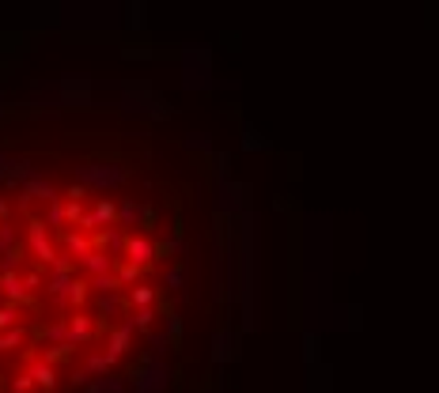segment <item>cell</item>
Segmentation results:
<instances>
[{
  "label": "cell",
  "mask_w": 439,
  "mask_h": 393,
  "mask_svg": "<svg viewBox=\"0 0 439 393\" xmlns=\"http://www.w3.org/2000/svg\"><path fill=\"white\" fill-rule=\"evenodd\" d=\"M122 114H129V117H148V122H159V117H171V106H167V98L156 95L152 87L133 83V87H125V91H122Z\"/></svg>",
  "instance_id": "1"
},
{
  "label": "cell",
  "mask_w": 439,
  "mask_h": 393,
  "mask_svg": "<svg viewBox=\"0 0 439 393\" xmlns=\"http://www.w3.org/2000/svg\"><path fill=\"white\" fill-rule=\"evenodd\" d=\"M171 378H174L171 363H163L159 356L144 352V356H140V363H137V370L129 375V389H133V393H167Z\"/></svg>",
  "instance_id": "2"
},
{
  "label": "cell",
  "mask_w": 439,
  "mask_h": 393,
  "mask_svg": "<svg viewBox=\"0 0 439 393\" xmlns=\"http://www.w3.org/2000/svg\"><path fill=\"white\" fill-rule=\"evenodd\" d=\"M76 182L84 185V189H118V185L129 182V170L122 163H84V167H76Z\"/></svg>",
  "instance_id": "3"
},
{
  "label": "cell",
  "mask_w": 439,
  "mask_h": 393,
  "mask_svg": "<svg viewBox=\"0 0 439 393\" xmlns=\"http://www.w3.org/2000/svg\"><path fill=\"white\" fill-rule=\"evenodd\" d=\"M216 204H219V212H224V216L243 212L246 209V185H239L232 178H219L216 182Z\"/></svg>",
  "instance_id": "4"
},
{
  "label": "cell",
  "mask_w": 439,
  "mask_h": 393,
  "mask_svg": "<svg viewBox=\"0 0 439 393\" xmlns=\"http://www.w3.org/2000/svg\"><path fill=\"white\" fill-rule=\"evenodd\" d=\"M182 69H186V87H208V49H186L182 57Z\"/></svg>",
  "instance_id": "5"
},
{
  "label": "cell",
  "mask_w": 439,
  "mask_h": 393,
  "mask_svg": "<svg viewBox=\"0 0 439 393\" xmlns=\"http://www.w3.org/2000/svg\"><path fill=\"white\" fill-rule=\"evenodd\" d=\"M125 261H133V265H140V269H148L152 261H156L159 254H156V238H152L148 231L144 235H129L125 238V254H122Z\"/></svg>",
  "instance_id": "6"
},
{
  "label": "cell",
  "mask_w": 439,
  "mask_h": 393,
  "mask_svg": "<svg viewBox=\"0 0 439 393\" xmlns=\"http://www.w3.org/2000/svg\"><path fill=\"white\" fill-rule=\"evenodd\" d=\"M27 242H30V250H35L38 261H46V265H53V261H57V246L50 242V227L42 223V220H30V227H27Z\"/></svg>",
  "instance_id": "7"
},
{
  "label": "cell",
  "mask_w": 439,
  "mask_h": 393,
  "mask_svg": "<svg viewBox=\"0 0 439 393\" xmlns=\"http://www.w3.org/2000/svg\"><path fill=\"white\" fill-rule=\"evenodd\" d=\"M125 227H118V223H110L106 231H91V246L98 250H106V254H114V257H122L125 254Z\"/></svg>",
  "instance_id": "8"
},
{
  "label": "cell",
  "mask_w": 439,
  "mask_h": 393,
  "mask_svg": "<svg viewBox=\"0 0 439 393\" xmlns=\"http://www.w3.org/2000/svg\"><path fill=\"white\" fill-rule=\"evenodd\" d=\"M133 333H137V329L129 325V318H125L122 325H114V329H110V336H106V356L114 359V363L129 352V348H133Z\"/></svg>",
  "instance_id": "9"
},
{
  "label": "cell",
  "mask_w": 439,
  "mask_h": 393,
  "mask_svg": "<svg viewBox=\"0 0 439 393\" xmlns=\"http://www.w3.org/2000/svg\"><path fill=\"white\" fill-rule=\"evenodd\" d=\"M114 261H118L114 254H106V250L91 246L80 261H76V265H80V269L87 272V276H103V272H114Z\"/></svg>",
  "instance_id": "10"
},
{
  "label": "cell",
  "mask_w": 439,
  "mask_h": 393,
  "mask_svg": "<svg viewBox=\"0 0 439 393\" xmlns=\"http://www.w3.org/2000/svg\"><path fill=\"white\" fill-rule=\"evenodd\" d=\"M19 193H23V204L27 201H57V189H53V182H46V178H38V174H30V178H23L19 182Z\"/></svg>",
  "instance_id": "11"
},
{
  "label": "cell",
  "mask_w": 439,
  "mask_h": 393,
  "mask_svg": "<svg viewBox=\"0 0 439 393\" xmlns=\"http://www.w3.org/2000/svg\"><path fill=\"white\" fill-rule=\"evenodd\" d=\"M0 299L19 307V303H30V288L16 276V272H0Z\"/></svg>",
  "instance_id": "12"
},
{
  "label": "cell",
  "mask_w": 439,
  "mask_h": 393,
  "mask_svg": "<svg viewBox=\"0 0 439 393\" xmlns=\"http://www.w3.org/2000/svg\"><path fill=\"white\" fill-rule=\"evenodd\" d=\"M95 314L98 318H118V314L125 310V295L122 291H95Z\"/></svg>",
  "instance_id": "13"
},
{
  "label": "cell",
  "mask_w": 439,
  "mask_h": 393,
  "mask_svg": "<svg viewBox=\"0 0 439 393\" xmlns=\"http://www.w3.org/2000/svg\"><path fill=\"white\" fill-rule=\"evenodd\" d=\"M95 336V318L91 314H76V318H69V344H87Z\"/></svg>",
  "instance_id": "14"
},
{
  "label": "cell",
  "mask_w": 439,
  "mask_h": 393,
  "mask_svg": "<svg viewBox=\"0 0 439 393\" xmlns=\"http://www.w3.org/2000/svg\"><path fill=\"white\" fill-rule=\"evenodd\" d=\"M140 220H144V204L133 201V196H125L122 204H118V227H140Z\"/></svg>",
  "instance_id": "15"
},
{
  "label": "cell",
  "mask_w": 439,
  "mask_h": 393,
  "mask_svg": "<svg viewBox=\"0 0 439 393\" xmlns=\"http://www.w3.org/2000/svg\"><path fill=\"white\" fill-rule=\"evenodd\" d=\"M61 246H64V254L80 261L87 250H91V238H87V231H64L61 235Z\"/></svg>",
  "instance_id": "16"
},
{
  "label": "cell",
  "mask_w": 439,
  "mask_h": 393,
  "mask_svg": "<svg viewBox=\"0 0 439 393\" xmlns=\"http://www.w3.org/2000/svg\"><path fill=\"white\" fill-rule=\"evenodd\" d=\"M87 393H125V378H118V375H95L91 382H87Z\"/></svg>",
  "instance_id": "17"
},
{
  "label": "cell",
  "mask_w": 439,
  "mask_h": 393,
  "mask_svg": "<svg viewBox=\"0 0 439 393\" xmlns=\"http://www.w3.org/2000/svg\"><path fill=\"white\" fill-rule=\"evenodd\" d=\"M30 378H35V386L38 389H53L57 386V370H53V363H46V359H38V363H30V370H27Z\"/></svg>",
  "instance_id": "18"
},
{
  "label": "cell",
  "mask_w": 439,
  "mask_h": 393,
  "mask_svg": "<svg viewBox=\"0 0 439 393\" xmlns=\"http://www.w3.org/2000/svg\"><path fill=\"white\" fill-rule=\"evenodd\" d=\"M232 356H235V336L227 333V329H219L212 336V359H216V363H227Z\"/></svg>",
  "instance_id": "19"
},
{
  "label": "cell",
  "mask_w": 439,
  "mask_h": 393,
  "mask_svg": "<svg viewBox=\"0 0 439 393\" xmlns=\"http://www.w3.org/2000/svg\"><path fill=\"white\" fill-rule=\"evenodd\" d=\"M140 272H144V269H140V265H133V261H114V276H118V283H122V291L125 288H133V283H140Z\"/></svg>",
  "instance_id": "20"
},
{
  "label": "cell",
  "mask_w": 439,
  "mask_h": 393,
  "mask_svg": "<svg viewBox=\"0 0 439 393\" xmlns=\"http://www.w3.org/2000/svg\"><path fill=\"white\" fill-rule=\"evenodd\" d=\"M144 341H148V356H167L171 348H174V341H171V333L163 329V333H156V329H144Z\"/></svg>",
  "instance_id": "21"
},
{
  "label": "cell",
  "mask_w": 439,
  "mask_h": 393,
  "mask_svg": "<svg viewBox=\"0 0 439 393\" xmlns=\"http://www.w3.org/2000/svg\"><path fill=\"white\" fill-rule=\"evenodd\" d=\"M125 303H133V307H156V288H148V283H133L125 295Z\"/></svg>",
  "instance_id": "22"
},
{
  "label": "cell",
  "mask_w": 439,
  "mask_h": 393,
  "mask_svg": "<svg viewBox=\"0 0 439 393\" xmlns=\"http://www.w3.org/2000/svg\"><path fill=\"white\" fill-rule=\"evenodd\" d=\"M91 216H95V223H98V227H110V223L118 220V204H114V201H106V196H98L95 209H91Z\"/></svg>",
  "instance_id": "23"
},
{
  "label": "cell",
  "mask_w": 439,
  "mask_h": 393,
  "mask_svg": "<svg viewBox=\"0 0 439 393\" xmlns=\"http://www.w3.org/2000/svg\"><path fill=\"white\" fill-rule=\"evenodd\" d=\"M152 322H156V307H133V314H129V325L133 329H152Z\"/></svg>",
  "instance_id": "24"
},
{
  "label": "cell",
  "mask_w": 439,
  "mask_h": 393,
  "mask_svg": "<svg viewBox=\"0 0 439 393\" xmlns=\"http://www.w3.org/2000/svg\"><path fill=\"white\" fill-rule=\"evenodd\" d=\"M27 341V329H19V325H12V329L0 333V352H16L19 344Z\"/></svg>",
  "instance_id": "25"
},
{
  "label": "cell",
  "mask_w": 439,
  "mask_h": 393,
  "mask_svg": "<svg viewBox=\"0 0 439 393\" xmlns=\"http://www.w3.org/2000/svg\"><path fill=\"white\" fill-rule=\"evenodd\" d=\"M87 299V283L84 280H72V288L69 291H64V299H61V307H64V303H69V307H80V303Z\"/></svg>",
  "instance_id": "26"
},
{
  "label": "cell",
  "mask_w": 439,
  "mask_h": 393,
  "mask_svg": "<svg viewBox=\"0 0 439 393\" xmlns=\"http://www.w3.org/2000/svg\"><path fill=\"white\" fill-rule=\"evenodd\" d=\"M19 265H23V250H4V254H0V272H16Z\"/></svg>",
  "instance_id": "27"
},
{
  "label": "cell",
  "mask_w": 439,
  "mask_h": 393,
  "mask_svg": "<svg viewBox=\"0 0 439 393\" xmlns=\"http://www.w3.org/2000/svg\"><path fill=\"white\" fill-rule=\"evenodd\" d=\"M87 288H95V291H122V283H118L114 272H103V276H91Z\"/></svg>",
  "instance_id": "28"
},
{
  "label": "cell",
  "mask_w": 439,
  "mask_h": 393,
  "mask_svg": "<svg viewBox=\"0 0 439 393\" xmlns=\"http://www.w3.org/2000/svg\"><path fill=\"white\" fill-rule=\"evenodd\" d=\"M46 341L50 344H69V322H53L46 329Z\"/></svg>",
  "instance_id": "29"
},
{
  "label": "cell",
  "mask_w": 439,
  "mask_h": 393,
  "mask_svg": "<svg viewBox=\"0 0 439 393\" xmlns=\"http://www.w3.org/2000/svg\"><path fill=\"white\" fill-rule=\"evenodd\" d=\"M46 223H50V227H64V223H69V220H64V201H61V196H57V201H50Z\"/></svg>",
  "instance_id": "30"
},
{
  "label": "cell",
  "mask_w": 439,
  "mask_h": 393,
  "mask_svg": "<svg viewBox=\"0 0 439 393\" xmlns=\"http://www.w3.org/2000/svg\"><path fill=\"white\" fill-rule=\"evenodd\" d=\"M16 322H19V307H16V303H4V307H0V333L12 329Z\"/></svg>",
  "instance_id": "31"
},
{
  "label": "cell",
  "mask_w": 439,
  "mask_h": 393,
  "mask_svg": "<svg viewBox=\"0 0 439 393\" xmlns=\"http://www.w3.org/2000/svg\"><path fill=\"white\" fill-rule=\"evenodd\" d=\"M163 283H167L171 291H182V288H186V269H182V265L167 269V276H163Z\"/></svg>",
  "instance_id": "32"
},
{
  "label": "cell",
  "mask_w": 439,
  "mask_h": 393,
  "mask_svg": "<svg viewBox=\"0 0 439 393\" xmlns=\"http://www.w3.org/2000/svg\"><path fill=\"white\" fill-rule=\"evenodd\" d=\"M186 151H212V140L205 133H190L186 136Z\"/></svg>",
  "instance_id": "33"
},
{
  "label": "cell",
  "mask_w": 439,
  "mask_h": 393,
  "mask_svg": "<svg viewBox=\"0 0 439 393\" xmlns=\"http://www.w3.org/2000/svg\"><path fill=\"white\" fill-rule=\"evenodd\" d=\"M110 367H114V359H110L106 352H103V356H91V359H87V370H91V375H106Z\"/></svg>",
  "instance_id": "34"
},
{
  "label": "cell",
  "mask_w": 439,
  "mask_h": 393,
  "mask_svg": "<svg viewBox=\"0 0 439 393\" xmlns=\"http://www.w3.org/2000/svg\"><path fill=\"white\" fill-rule=\"evenodd\" d=\"M16 246V227L8 223V220H0V254H4V250H12Z\"/></svg>",
  "instance_id": "35"
},
{
  "label": "cell",
  "mask_w": 439,
  "mask_h": 393,
  "mask_svg": "<svg viewBox=\"0 0 439 393\" xmlns=\"http://www.w3.org/2000/svg\"><path fill=\"white\" fill-rule=\"evenodd\" d=\"M303 359H307V367H314V359H318V336L314 333L303 336Z\"/></svg>",
  "instance_id": "36"
},
{
  "label": "cell",
  "mask_w": 439,
  "mask_h": 393,
  "mask_svg": "<svg viewBox=\"0 0 439 393\" xmlns=\"http://www.w3.org/2000/svg\"><path fill=\"white\" fill-rule=\"evenodd\" d=\"M212 163H216V167H212V170H216V182H219V178H232V159H227L224 151H216Z\"/></svg>",
  "instance_id": "37"
},
{
  "label": "cell",
  "mask_w": 439,
  "mask_h": 393,
  "mask_svg": "<svg viewBox=\"0 0 439 393\" xmlns=\"http://www.w3.org/2000/svg\"><path fill=\"white\" fill-rule=\"evenodd\" d=\"M167 333H171V341H174V344L182 341V314L167 310Z\"/></svg>",
  "instance_id": "38"
},
{
  "label": "cell",
  "mask_w": 439,
  "mask_h": 393,
  "mask_svg": "<svg viewBox=\"0 0 439 393\" xmlns=\"http://www.w3.org/2000/svg\"><path fill=\"white\" fill-rule=\"evenodd\" d=\"M243 148H246V151H258V148H266V140H261L254 129L246 125V129H243Z\"/></svg>",
  "instance_id": "39"
},
{
  "label": "cell",
  "mask_w": 439,
  "mask_h": 393,
  "mask_svg": "<svg viewBox=\"0 0 439 393\" xmlns=\"http://www.w3.org/2000/svg\"><path fill=\"white\" fill-rule=\"evenodd\" d=\"M80 212H84V201H72V196H69V201H64V220L76 223V220H80Z\"/></svg>",
  "instance_id": "40"
},
{
  "label": "cell",
  "mask_w": 439,
  "mask_h": 393,
  "mask_svg": "<svg viewBox=\"0 0 439 393\" xmlns=\"http://www.w3.org/2000/svg\"><path fill=\"white\" fill-rule=\"evenodd\" d=\"M30 389H35V378L30 375H16L12 378V393H30Z\"/></svg>",
  "instance_id": "41"
},
{
  "label": "cell",
  "mask_w": 439,
  "mask_h": 393,
  "mask_svg": "<svg viewBox=\"0 0 439 393\" xmlns=\"http://www.w3.org/2000/svg\"><path fill=\"white\" fill-rule=\"evenodd\" d=\"M23 283H27L30 291H35V288H42V272H27V276H23Z\"/></svg>",
  "instance_id": "42"
},
{
  "label": "cell",
  "mask_w": 439,
  "mask_h": 393,
  "mask_svg": "<svg viewBox=\"0 0 439 393\" xmlns=\"http://www.w3.org/2000/svg\"><path fill=\"white\" fill-rule=\"evenodd\" d=\"M12 163H16V159H12V156H8V151H0V178H4V174H8V170H12Z\"/></svg>",
  "instance_id": "43"
},
{
  "label": "cell",
  "mask_w": 439,
  "mask_h": 393,
  "mask_svg": "<svg viewBox=\"0 0 439 393\" xmlns=\"http://www.w3.org/2000/svg\"><path fill=\"white\" fill-rule=\"evenodd\" d=\"M8 212H12V209H8V201L0 196V220H8Z\"/></svg>",
  "instance_id": "44"
}]
</instances>
